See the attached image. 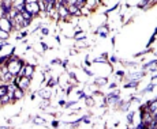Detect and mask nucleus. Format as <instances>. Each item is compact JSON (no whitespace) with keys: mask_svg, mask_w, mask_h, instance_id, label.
I'll use <instances>...</instances> for the list:
<instances>
[{"mask_svg":"<svg viewBox=\"0 0 157 129\" xmlns=\"http://www.w3.org/2000/svg\"><path fill=\"white\" fill-rule=\"evenodd\" d=\"M23 3H25V0H14V6H19Z\"/></svg>","mask_w":157,"mask_h":129,"instance_id":"a211bd4d","label":"nucleus"},{"mask_svg":"<svg viewBox=\"0 0 157 129\" xmlns=\"http://www.w3.org/2000/svg\"><path fill=\"white\" fill-rule=\"evenodd\" d=\"M67 14H68L67 7H64V6H59V15H60V17H66Z\"/></svg>","mask_w":157,"mask_h":129,"instance_id":"39448f33","label":"nucleus"},{"mask_svg":"<svg viewBox=\"0 0 157 129\" xmlns=\"http://www.w3.org/2000/svg\"><path fill=\"white\" fill-rule=\"evenodd\" d=\"M134 86H137V82H132L131 84H127V87H134Z\"/></svg>","mask_w":157,"mask_h":129,"instance_id":"412c9836","label":"nucleus"},{"mask_svg":"<svg viewBox=\"0 0 157 129\" xmlns=\"http://www.w3.org/2000/svg\"><path fill=\"white\" fill-rule=\"evenodd\" d=\"M67 2H70L71 4H74V2H75V0H67Z\"/></svg>","mask_w":157,"mask_h":129,"instance_id":"b1692460","label":"nucleus"},{"mask_svg":"<svg viewBox=\"0 0 157 129\" xmlns=\"http://www.w3.org/2000/svg\"><path fill=\"white\" fill-rule=\"evenodd\" d=\"M0 101H2V103H8L10 102V96L8 95H3V96H0Z\"/></svg>","mask_w":157,"mask_h":129,"instance_id":"9b49d317","label":"nucleus"},{"mask_svg":"<svg viewBox=\"0 0 157 129\" xmlns=\"http://www.w3.org/2000/svg\"><path fill=\"white\" fill-rule=\"evenodd\" d=\"M44 2H46V3H53V0H44Z\"/></svg>","mask_w":157,"mask_h":129,"instance_id":"5701e85b","label":"nucleus"},{"mask_svg":"<svg viewBox=\"0 0 157 129\" xmlns=\"http://www.w3.org/2000/svg\"><path fill=\"white\" fill-rule=\"evenodd\" d=\"M7 91H8V90H7V87H6V86H0V96L6 95Z\"/></svg>","mask_w":157,"mask_h":129,"instance_id":"f8f14e48","label":"nucleus"},{"mask_svg":"<svg viewBox=\"0 0 157 129\" xmlns=\"http://www.w3.org/2000/svg\"><path fill=\"white\" fill-rule=\"evenodd\" d=\"M17 90H18V91L14 94V99H19L21 96L23 95V91H22V88H17Z\"/></svg>","mask_w":157,"mask_h":129,"instance_id":"9d476101","label":"nucleus"},{"mask_svg":"<svg viewBox=\"0 0 157 129\" xmlns=\"http://www.w3.org/2000/svg\"><path fill=\"white\" fill-rule=\"evenodd\" d=\"M21 14H22V17H23V19H25V20H29V22L31 20V17H33V15H31V14H30L29 11L23 10V11H22Z\"/></svg>","mask_w":157,"mask_h":129,"instance_id":"423d86ee","label":"nucleus"},{"mask_svg":"<svg viewBox=\"0 0 157 129\" xmlns=\"http://www.w3.org/2000/svg\"><path fill=\"white\" fill-rule=\"evenodd\" d=\"M152 116L150 114H148V113H145V114H144V124H150L152 122Z\"/></svg>","mask_w":157,"mask_h":129,"instance_id":"1a4fd4ad","label":"nucleus"},{"mask_svg":"<svg viewBox=\"0 0 157 129\" xmlns=\"http://www.w3.org/2000/svg\"><path fill=\"white\" fill-rule=\"evenodd\" d=\"M34 122H36V124H44V120L40 118V117H36V118H34Z\"/></svg>","mask_w":157,"mask_h":129,"instance_id":"dca6fc26","label":"nucleus"},{"mask_svg":"<svg viewBox=\"0 0 157 129\" xmlns=\"http://www.w3.org/2000/svg\"><path fill=\"white\" fill-rule=\"evenodd\" d=\"M67 10H68V12H70V14H74V15H79V14H81V10L78 8V7H77L75 4H71Z\"/></svg>","mask_w":157,"mask_h":129,"instance_id":"f03ea898","label":"nucleus"},{"mask_svg":"<svg viewBox=\"0 0 157 129\" xmlns=\"http://www.w3.org/2000/svg\"><path fill=\"white\" fill-rule=\"evenodd\" d=\"M105 82H107V80H105V79H100V80H97V82H96V83H97V84H104Z\"/></svg>","mask_w":157,"mask_h":129,"instance_id":"aec40b11","label":"nucleus"},{"mask_svg":"<svg viewBox=\"0 0 157 129\" xmlns=\"http://www.w3.org/2000/svg\"><path fill=\"white\" fill-rule=\"evenodd\" d=\"M0 37L6 39L7 37H8V34H7V31H4V30H2V29H0Z\"/></svg>","mask_w":157,"mask_h":129,"instance_id":"2eb2a0df","label":"nucleus"},{"mask_svg":"<svg viewBox=\"0 0 157 129\" xmlns=\"http://www.w3.org/2000/svg\"><path fill=\"white\" fill-rule=\"evenodd\" d=\"M149 106H150V110H149V111H150L152 114L156 117V113H157V102H156V101L150 102V103H149Z\"/></svg>","mask_w":157,"mask_h":129,"instance_id":"20e7f679","label":"nucleus"},{"mask_svg":"<svg viewBox=\"0 0 157 129\" xmlns=\"http://www.w3.org/2000/svg\"><path fill=\"white\" fill-rule=\"evenodd\" d=\"M4 45H6V42H4V41H2V42H0V48H2V46H4Z\"/></svg>","mask_w":157,"mask_h":129,"instance_id":"4be33fe9","label":"nucleus"},{"mask_svg":"<svg viewBox=\"0 0 157 129\" xmlns=\"http://www.w3.org/2000/svg\"><path fill=\"white\" fill-rule=\"evenodd\" d=\"M31 72H33V67H31V65H26V67H25V76L30 79Z\"/></svg>","mask_w":157,"mask_h":129,"instance_id":"0eeeda50","label":"nucleus"},{"mask_svg":"<svg viewBox=\"0 0 157 129\" xmlns=\"http://www.w3.org/2000/svg\"><path fill=\"white\" fill-rule=\"evenodd\" d=\"M42 96H44V98H45V99H48V98H49V96H51V92H49V91H45V92L42 91Z\"/></svg>","mask_w":157,"mask_h":129,"instance_id":"f3484780","label":"nucleus"},{"mask_svg":"<svg viewBox=\"0 0 157 129\" xmlns=\"http://www.w3.org/2000/svg\"><path fill=\"white\" fill-rule=\"evenodd\" d=\"M8 4H10V3H6V2L0 3V7H2V10H3L4 14H10V11H11V7H10Z\"/></svg>","mask_w":157,"mask_h":129,"instance_id":"7ed1b4c3","label":"nucleus"},{"mask_svg":"<svg viewBox=\"0 0 157 129\" xmlns=\"http://www.w3.org/2000/svg\"><path fill=\"white\" fill-rule=\"evenodd\" d=\"M27 2H29V0H25V3H27Z\"/></svg>","mask_w":157,"mask_h":129,"instance_id":"393cba45","label":"nucleus"},{"mask_svg":"<svg viewBox=\"0 0 157 129\" xmlns=\"http://www.w3.org/2000/svg\"><path fill=\"white\" fill-rule=\"evenodd\" d=\"M29 83H30V79L26 78V76H22V78L19 79V82H18L19 88H27V87H29Z\"/></svg>","mask_w":157,"mask_h":129,"instance_id":"f257e3e1","label":"nucleus"},{"mask_svg":"<svg viewBox=\"0 0 157 129\" xmlns=\"http://www.w3.org/2000/svg\"><path fill=\"white\" fill-rule=\"evenodd\" d=\"M141 76H142V74H134V75H131L130 79H131V80H138Z\"/></svg>","mask_w":157,"mask_h":129,"instance_id":"4468645a","label":"nucleus"},{"mask_svg":"<svg viewBox=\"0 0 157 129\" xmlns=\"http://www.w3.org/2000/svg\"><path fill=\"white\" fill-rule=\"evenodd\" d=\"M132 117H134V113H132V111H130V113H129V116H127L129 121H131V120H132Z\"/></svg>","mask_w":157,"mask_h":129,"instance_id":"6ab92c4d","label":"nucleus"},{"mask_svg":"<svg viewBox=\"0 0 157 129\" xmlns=\"http://www.w3.org/2000/svg\"><path fill=\"white\" fill-rule=\"evenodd\" d=\"M3 80H4V82H11V80H12V74H11L10 71H7L6 74H4V76H3Z\"/></svg>","mask_w":157,"mask_h":129,"instance_id":"6e6552de","label":"nucleus"},{"mask_svg":"<svg viewBox=\"0 0 157 129\" xmlns=\"http://www.w3.org/2000/svg\"><path fill=\"white\" fill-rule=\"evenodd\" d=\"M49 12H51V17H53L55 19H58V18H59L58 11H55V10H49Z\"/></svg>","mask_w":157,"mask_h":129,"instance_id":"ddd939ff","label":"nucleus"}]
</instances>
